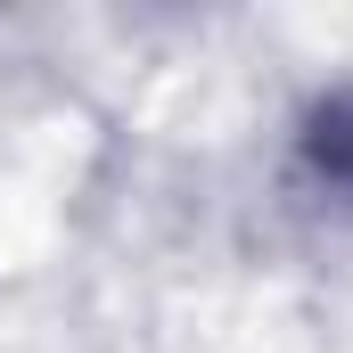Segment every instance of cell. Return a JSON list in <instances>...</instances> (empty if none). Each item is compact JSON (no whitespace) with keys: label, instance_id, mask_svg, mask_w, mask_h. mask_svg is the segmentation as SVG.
Listing matches in <instances>:
<instances>
[{"label":"cell","instance_id":"6da1fadb","mask_svg":"<svg viewBox=\"0 0 353 353\" xmlns=\"http://www.w3.org/2000/svg\"><path fill=\"white\" fill-rule=\"evenodd\" d=\"M296 165L304 181L329 197V205H353V83L321 90L296 123Z\"/></svg>","mask_w":353,"mask_h":353}]
</instances>
